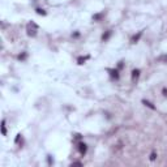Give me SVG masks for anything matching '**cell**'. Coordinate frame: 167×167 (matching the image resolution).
<instances>
[{
	"mask_svg": "<svg viewBox=\"0 0 167 167\" xmlns=\"http://www.w3.org/2000/svg\"><path fill=\"white\" fill-rule=\"evenodd\" d=\"M37 30H38V26L35 25L34 22H30L28 25V34L31 35V37H34L35 34H37Z\"/></svg>",
	"mask_w": 167,
	"mask_h": 167,
	"instance_id": "6da1fadb",
	"label": "cell"
},
{
	"mask_svg": "<svg viewBox=\"0 0 167 167\" xmlns=\"http://www.w3.org/2000/svg\"><path fill=\"white\" fill-rule=\"evenodd\" d=\"M139 76H140V71H139V69H135V71L132 72V81H133V82L137 81Z\"/></svg>",
	"mask_w": 167,
	"mask_h": 167,
	"instance_id": "7a4b0ae2",
	"label": "cell"
},
{
	"mask_svg": "<svg viewBox=\"0 0 167 167\" xmlns=\"http://www.w3.org/2000/svg\"><path fill=\"white\" fill-rule=\"evenodd\" d=\"M78 149H80V153H81V154L86 153V145L84 144V142H80V144H78Z\"/></svg>",
	"mask_w": 167,
	"mask_h": 167,
	"instance_id": "3957f363",
	"label": "cell"
},
{
	"mask_svg": "<svg viewBox=\"0 0 167 167\" xmlns=\"http://www.w3.org/2000/svg\"><path fill=\"white\" fill-rule=\"evenodd\" d=\"M141 34H142V33H141V31H140V33H139V34H137V35H135V37L132 38V42H133V43H136L137 41H139V38L141 37Z\"/></svg>",
	"mask_w": 167,
	"mask_h": 167,
	"instance_id": "277c9868",
	"label": "cell"
},
{
	"mask_svg": "<svg viewBox=\"0 0 167 167\" xmlns=\"http://www.w3.org/2000/svg\"><path fill=\"white\" fill-rule=\"evenodd\" d=\"M142 103H144V105H146L147 107H150V108H151V110H154V108H156V107H154V106L151 105V103H150V102H147V101H142Z\"/></svg>",
	"mask_w": 167,
	"mask_h": 167,
	"instance_id": "5b68a950",
	"label": "cell"
},
{
	"mask_svg": "<svg viewBox=\"0 0 167 167\" xmlns=\"http://www.w3.org/2000/svg\"><path fill=\"white\" fill-rule=\"evenodd\" d=\"M110 35H111V31H107V33H106V34H103L102 39H103V41H107V39H108V37H110Z\"/></svg>",
	"mask_w": 167,
	"mask_h": 167,
	"instance_id": "8992f818",
	"label": "cell"
},
{
	"mask_svg": "<svg viewBox=\"0 0 167 167\" xmlns=\"http://www.w3.org/2000/svg\"><path fill=\"white\" fill-rule=\"evenodd\" d=\"M1 130H3V135L5 136V135H7V130H5V122L1 123Z\"/></svg>",
	"mask_w": 167,
	"mask_h": 167,
	"instance_id": "52a82bcc",
	"label": "cell"
},
{
	"mask_svg": "<svg viewBox=\"0 0 167 167\" xmlns=\"http://www.w3.org/2000/svg\"><path fill=\"white\" fill-rule=\"evenodd\" d=\"M111 72V76L115 77V78H119V74H118V71H110Z\"/></svg>",
	"mask_w": 167,
	"mask_h": 167,
	"instance_id": "ba28073f",
	"label": "cell"
},
{
	"mask_svg": "<svg viewBox=\"0 0 167 167\" xmlns=\"http://www.w3.org/2000/svg\"><path fill=\"white\" fill-rule=\"evenodd\" d=\"M86 59H88V57H78V63L80 64H84V62H85Z\"/></svg>",
	"mask_w": 167,
	"mask_h": 167,
	"instance_id": "9c48e42d",
	"label": "cell"
},
{
	"mask_svg": "<svg viewBox=\"0 0 167 167\" xmlns=\"http://www.w3.org/2000/svg\"><path fill=\"white\" fill-rule=\"evenodd\" d=\"M161 60L164 63H167V55H164V56H161Z\"/></svg>",
	"mask_w": 167,
	"mask_h": 167,
	"instance_id": "30bf717a",
	"label": "cell"
},
{
	"mask_svg": "<svg viewBox=\"0 0 167 167\" xmlns=\"http://www.w3.org/2000/svg\"><path fill=\"white\" fill-rule=\"evenodd\" d=\"M37 13H39V14H46V12L42 11V9H37Z\"/></svg>",
	"mask_w": 167,
	"mask_h": 167,
	"instance_id": "8fae6325",
	"label": "cell"
},
{
	"mask_svg": "<svg viewBox=\"0 0 167 167\" xmlns=\"http://www.w3.org/2000/svg\"><path fill=\"white\" fill-rule=\"evenodd\" d=\"M150 159H151V161H154V159H156V153H151V156H150Z\"/></svg>",
	"mask_w": 167,
	"mask_h": 167,
	"instance_id": "7c38bea8",
	"label": "cell"
}]
</instances>
